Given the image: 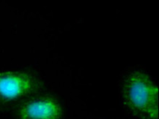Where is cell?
<instances>
[{
	"mask_svg": "<svg viewBox=\"0 0 159 119\" xmlns=\"http://www.w3.org/2000/svg\"><path fill=\"white\" fill-rule=\"evenodd\" d=\"M133 103L140 109H152L156 103V89L143 81L134 83L130 90Z\"/></svg>",
	"mask_w": 159,
	"mask_h": 119,
	"instance_id": "3",
	"label": "cell"
},
{
	"mask_svg": "<svg viewBox=\"0 0 159 119\" xmlns=\"http://www.w3.org/2000/svg\"><path fill=\"white\" fill-rule=\"evenodd\" d=\"M60 109L56 102L48 100H36L26 104L20 113L21 119H57Z\"/></svg>",
	"mask_w": 159,
	"mask_h": 119,
	"instance_id": "2",
	"label": "cell"
},
{
	"mask_svg": "<svg viewBox=\"0 0 159 119\" xmlns=\"http://www.w3.org/2000/svg\"><path fill=\"white\" fill-rule=\"evenodd\" d=\"M33 80L27 74L14 72L0 73V96L5 99L17 98L29 92Z\"/></svg>",
	"mask_w": 159,
	"mask_h": 119,
	"instance_id": "1",
	"label": "cell"
}]
</instances>
